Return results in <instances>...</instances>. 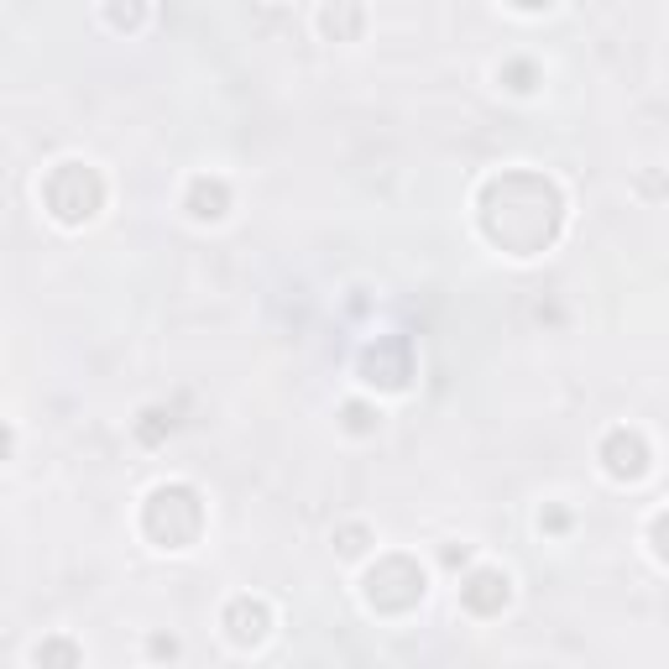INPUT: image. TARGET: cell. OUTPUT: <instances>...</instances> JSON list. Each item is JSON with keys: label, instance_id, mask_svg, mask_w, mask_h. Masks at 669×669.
<instances>
[{"label": "cell", "instance_id": "1", "mask_svg": "<svg viewBox=\"0 0 669 669\" xmlns=\"http://www.w3.org/2000/svg\"><path fill=\"white\" fill-rule=\"evenodd\" d=\"M199 497L194 487H157L147 497V534L163 544V549H189L199 539Z\"/></svg>", "mask_w": 669, "mask_h": 669}, {"label": "cell", "instance_id": "2", "mask_svg": "<svg viewBox=\"0 0 669 669\" xmlns=\"http://www.w3.org/2000/svg\"><path fill=\"white\" fill-rule=\"evenodd\" d=\"M424 596V570L413 565L408 555H387L372 575H366V602L382 612H403Z\"/></svg>", "mask_w": 669, "mask_h": 669}, {"label": "cell", "instance_id": "12", "mask_svg": "<svg viewBox=\"0 0 669 669\" xmlns=\"http://www.w3.org/2000/svg\"><path fill=\"white\" fill-rule=\"evenodd\" d=\"M6 450H11V429L0 424V460H6Z\"/></svg>", "mask_w": 669, "mask_h": 669}, {"label": "cell", "instance_id": "3", "mask_svg": "<svg viewBox=\"0 0 669 669\" xmlns=\"http://www.w3.org/2000/svg\"><path fill=\"white\" fill-rule=\"evenodd\" d=\"M53 178L68 183V194H63V189H48V204H53V215H58V220L79 225V220H89V215L100 210V178L89 173L84 163H58Z\"/></svg>", "mask_w": 669, "mask_h": 669}, {"label": "cell", "instance_id": "4", "mask_svg": "<svg viewBox=\"0 0 669 669\" xmlns=\"http://www.w3.org/2000/svg\"><path fill=\"white\" fill-rule=\"evenodd\" d=\"M460 602H466L476 617H492L507 607V575L502 570H476L466 586H460Z\"/></svg>", "mask_w": 669, "mask_h": 669}, {"label": "cell", "instance_id": "9", "mask_svg": "<svg viewBox=\"0 0 669 669\" xmlns=\"http://www.w3.org/2000/svg\"><path fill=\"white\" fill-rule=\"evenodd\" d=\"M32 659H37V664H42V659H63V664H74V659H79V649H68V643H48V649H37Z\"/></svg>", "mask_w": 669, "mask_h": 669}, {"label": "cell", "instance_id": "5", "mask_svg": "<svg viewBox=\"0 0 669 669\" xmlns=\"http://www.w3.org/2000/svg\"><path fill=\"white\" fill-rule=\"evenodd\" d=\"M602 455H607V471L612 476H638L643 466H649V450H643V440H638L633 429H617Z\"/></svg>", "mask_w": 669, "mask_h": 669}, {"label": "cell", "instance_id": "8", "mask_svg": "<svg viewBox=\"0 0 669 669\" xmlns=\"http://www.w3.org/2000/svg\"><path fill=\"white\" fill-rule=\"evenodd\" d=\"M136 16H142V0H110V21H115V27H136Z\"/></svg>", "mask_w": 669, "mask_h": 669}, {"label": "cell", "instance_id": "6", "mask_svg": "<svg viewBox=\"0 0 669 669\" xmlns=\"http://www.w3.org/2000/svg\"><path fill=\"white\" fill-rule=\"evenodd\" d=\"M225 628H230V638H236V643H257L267 633V607L251 602V596H241V602H230Z\"/></svg>", "mask_w": 669, "mask_h": 669}, {"label": "cell", "instance_id": "7", "mask_svg": "<svg viewBox=\"0 0 669 669\" xmlns=\"http://www.w3.org/2000/svg\"><path fill=\"white\" fill-rule=\"evenodd\" d=\"M189 210H194L199 220H215V215H225V183H220V178H194Z\"/></svg>", "mask_w": 669, "mask_h": 669}, {"label": "cell", "instance_id": "10", "mask_svg": "<svg viewBox=\"0 0 669 669\" xmlns=\"http://www.w3.org/2000/svg\"><path fill=\"white\" fill-rule=\"evenodd\" d=\"M345 419H351V429H372V408L351 403V408H345Z\"/></svg>", "mask_w": 669, "mask_h": 669}, {"label": "cell", "instance_id": "11", "mask_svg": "<svg viewBox=\"0 0 669 669\" xmlns=\"http://www.w3.org/2000/svg\"><path fill=\"white\" fill-rule=\"evenodd\" d=\"M361 539H366V534H361V528H351V534H345V544H340V549H345V555H361V549H366Z\"/></svg>", "mask_w": 669, "mask_h": 669}, {"label": "cell", "instance_id": "13", "mask_svg": "<svg viewBox=\"0 0 669 669\" xmlns=\"http://www.w3.org/2000/svg\"><path fill=\"white\" fill-rule=\"evenodd\" d=\"M513 6H549V0H513Z\"/></svg>", "mask_w": 669, "mask_h": 669}]
</instances>
